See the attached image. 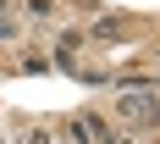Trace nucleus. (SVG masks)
<instances>
[{"mask_svg": "<svg viewBox=\"0 0 160 144\" xmlns=\"http://www.w3.org/2000/svg\"><path fill=\"white\" fill-rule=\"evenodd\" d=\"M155 100L160 94H149L144 83L138 89H122V122H155Z\"/></svg>", "mask_w": 160, "mask_h": 144, "instance_id": "nucleus-1", "label": "nucleus"}, {"mask_svg": "<svg viewBox=\"0 0 160 144\" xmlns=\"http://www.w3.org/2000/svg\"><path fill=\"white\" fill-rule=\"evenodd\" d=\"M127 33H132V22H127V17H99V22H94V39H105V45L127 39Z\"/></svg>", "mask_w": 160, "mask_h": 144, "instance_id": "nucleus-2", "label": "nucleus"}, {"mask_svg": "<svg viewBox=\"0 0 160 144\" xmlns=\"http://www.w3.org/2000/svg\"><path fill=\"white\" fill-rule=\"evenodd\" d=\"M66 144H88V128H83V116H72V122H66Z\"/></svg>", "mask_w": 160, "mask_h": 144, "instance_id": "nucleus-3", "label": "nucleus"}, {"mask_svg": "<svg viewBox=\"0 0 160 144\" xmlns=\"http://www.w3.org/2000/svg\"><path fill=\"white\" fill-rule=\"evenodd\" d=\"M11 39H17V22H11V17H0V45H11Z\"/></svg>", "mask_w": 160, "mask_h": 144, "instance_id": "nucleus-4", "label": "nucleus"}, {"mask_svg": "<svg viewBox=\"0 0 160 144\" xmlns=\"http://www.w3.org/2000/svg\"><path fill=\"white\" fill-rule=\"evenodd\" d=\"M22 144H50V133H44V128H33V133H28Z\"/></svg>", "mask_w": 160, "mask_h": 144, "instance_id": "nucleus-5", "label": "nucleus"}, {"mask_svg": "<svg viewBox=\"0 0 160 144\" xmlns=\"http://www.w3.org/2000/svg\"><path fill=\"white\" fill-rule=\"evenodd\" d=\"M0 144H11V139H6V133H0Z\"/></svg>", "mask_w": 160, "mask_h": 144, "instance_id": "nucleus-6", "label": "nucleus"}]
</instances>
